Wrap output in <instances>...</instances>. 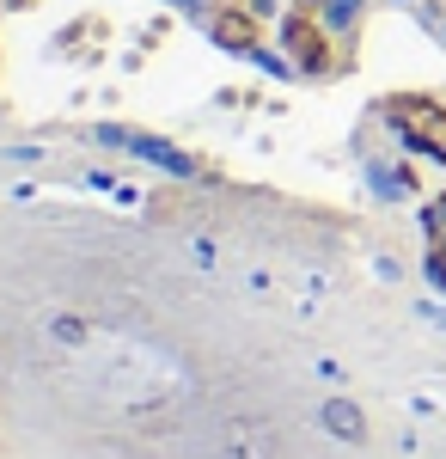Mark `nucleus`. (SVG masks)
Here are the masks:
<instances>
[{"label": "nucleus", "instance_id": "obj_1", "mask_svg": "<svg viewBox=\"0 0 446 459\" xmlns=\"http://www.w3.org/2000/svg\"><path fill=\"white\" fill-rule=\"evenodd\" d=\"M391 123L410 135V147L446 160V110L441 105H428V99H398V105H391Z\"/></svg>", "mask_w": 446, "mask_h": 459}, {"label": "nucleus", "instance_id": "obj_2", "mask_svg": "<svg viewBox=\"0 0 446 459\" xmlns=\"http://www.w3.org/2000/svg\"><path fill=\"white\" fill-rule=\"evenodd\" d=\"M324 429H330L337 441H367V417H361L348 398H330V404H324Z\"/></svg>", "mask_w": 446, "mask_h": 459}, {"label": "nucleus", "instance_id": "obj_3", "mask_svg": "<svg viewBox=\"0 0 446 459\" xmlns=\"http://www.w3.org/2000/svg\"><path fill=\"white\" fill-rule=\"evenodd\" d=\"M287 43H294V49H300V62H306V68H330V62H324V56H318V49H324V37L312 31L306 19H294V25H287Z\"/></svg>", "mask_w": 446, "mask_h": 459}, {"label": "nucleus", "instance_id": "obj_4", "mask_svg": "<svg viewBox=\"0 0 446 459\" xmlns=\"http://www.w3.org/2000/svg\"><path fill=\"white\" fill-rule=\"evenodd\" d=\"M220 43H251V19H214Z\"/></svg>", "mask_w": 446, "mask_h": 459}, {"label": "nucleus", "instance_id": "obj_5", "mask_svg": "<svg viewBox=\"0 0 446 459\" xmlns=\"http://www.w3.org/2000/svg\"><path fill=\"white\" fill-rule=\"evenodd\" d=\"M434 276H441V282H446V246L434 251Z\"/></svg>", "mask_w": 446, "mask_h": 459}]
</instances>
